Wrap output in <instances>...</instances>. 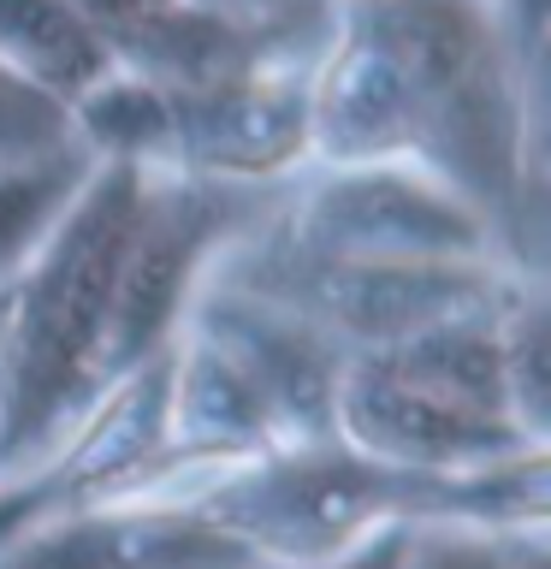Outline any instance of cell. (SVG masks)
<instances>
[{"mask_svg":"<svg viewBox=\"0 0 551 569\" xmlns=\"http://www.w3.org/2000/svg\"><path fill=\"white\" fill-rule=\"evenodd\" d=\"M238 196L196 178L149 172L142 178L137 220L124 231L119 267H113V297H107V338H101V391L184 332V315L213 261L238 238Z\"/></svg>","mask_w":551,"mask_h":569,"instance_id":"5b68a950","label":"cell"},{"mask_svg":"<svg viewBox=\"0 0 551 569\" xmlns=\"http://www.w3.org/2000/svg\"><path fill=\"white\" fill-rule=\"evenodd\" d=\"M220 273L302 315L344 356L391 350L515 284L510 261H327L284 243H231Z\"/></svg>","mask_w":551,"mask_h":569,"instance_id":"3957f363","label":"cell"},{"mask_svg":"<svg viewBox=\"0 0 551 569\" xmlns=\"http://www.w3.org/2000/svg\"><path fill=\"white\" fill-rule=\"evenodd\" d=\"M398 558H403V528H391V533H380V540L355 546L350 558L320 563V569H398Z\"/></svg>","mask_w":551,"mask_h":569,"instance_id":"2e32d148","label":"cell"},{"mask_svg":"<svg viewBox=\"0 0 551 569\" xmlns=\"http://www.w3.org/2000/svg\"><path fill=\"white\" fill-rule=\"evenodd\" d=\"M137 167H89L0 315V480L24 475L101 391L107 297L142 202Z\"/></svg>","mask_w":551,"mask_h":569,"instance_id":"7a4b0ae2","label":"cell"},{"mask_svg":"<svg viewBox=\"0 0 551 569\" xmlns=\"http://www.w3.org/2000/svg\"><path fill=\"white\" fill-rule=\"evenodd\" d=\"M332 433L368 462H380V469L427 475V480L480 475V469H498V462L551 451V445L528 439L515 421L415 380L391 356H350L344 362Z\"/></svg>","mask_w":551,"mask_h":569,"instance_id":"ba28073f","label":"cell"},{"mask_svg":"<svg viewBox=\"0 0 551 569\" xmlns=\"http://www.w3.org/2000/svg\"><path fill=\"white\" fill-rule=\"evenodd\" d=\"M0 66L71 107L113 71V53L71 0H0Z\"/></svg>","mask_w":551,"mask_h":569,"instance_id":"30bf717a","label":"cell"},{"mask_svg":"<svg viewBox=\"0 0 551 569\" xmlns=\"http://www.w3.org/2000/svg\"><path fill=\"white\" fill-rule=\"evenodd\" d=\"M398 71L415 167L504 231L528 202L522 66L492 0H332Z\"/></svg>","mask_w":551,"mask_h":569,"instance_id":"6da1fadb","label":"cell"},{"mask_svg":"<svg viewBox=\"0 0 551 569\" xmlns=\"http://www.w3.org/2000/svg\"><path fill=\"white\" fill-rule=\"evenodd\" d=\"M71 7H78L89 24L101 30V42H107V53H113L124 36H137L142 24H149V18H160L172 7V0H71Z\"/></svg>","mask_w":551,"mask_h":569,"instance_id":"9a60e30c","label":"cell"},{"mask_svg":"<svg viewBox=\"0 0 551 569\" xmlns=\"http://www.w3.org/2000/svg\"><path fill=\"white\" fill-rule=\"evenodd\" d=\"M178 7L231 30V36H243V42H256V48L302 53L314 24H327L332 0H178Z\"/></svg>","mask_w":551,"mask_h":569,"instance_id":"5bb4252c","label":"cell"},{"mask_svg":"<svg viewBox=\"0 0 551 569\" xmlns=\"http://www.w3.org/2000/svg\"><path fill=\"white\" fill-rule=\"evenodd\" d=\"M167 368L172 350L119 373L24 475L0 480V546L66 516L149 498L167 462Z\"/></svg>","mask_w":551,"mask_h":569,"instance_id":"8992f818","label":"cell"},{"mask_svg":"<svg viewBox=\"0 0 551 569\" xmlns=\"http://www.w3.org/2000/svg\"><path fill=\"white\" fill-rule=\"evenodd\" d=\"M398 569H545V528L487 533L457 522H415L403 528Z\"/></svg>","mask_w":551,"mask_h":569,"instance_id":"4fadbf2b","label":"cell"},{"mask_svg":"<svg viewBox=\"0 0 551 569\" xmlns=\"http://www.w3.org/2000/svg\"><path fill=\"white\" fill-rule=\"evenodd\" d=\"M309 53H273L184 89L160 83L167 89L160 172L220 190H261L309 167Z\"/></svg>","mask_w":551,"mask_h":569,"instance_id":"52a82bcc","label":"cell"},{"mask_svg":"<svg viewBox=\"0 0 551 569\" xmlns=\"http://www.w3.org/2000/svg\"><path fill=\"white\" fill-rule=\"evenodd\" d=\"M273 243L327 261H504L487 213L421 167H314Z\"/></svg>","mask_w":551,"mask_h":569,"instance_id":"277c9868","label":"cell"},{"mask_svg":"<svg viewBox=\"0 0 551 569\" xmlns=\"http://www.w3.org/2000/svg\"><path fill=\"white\" fill-rule=\"evenodd\" d=\"M89 167H96L89 154H66L30 172H0V291H12V279L24 273L42 238L60 226V213L83 190Z\"/></svg>","mask_w":551,"mask_h":569,"instance_id":"8fae6325","label":"cell"},{"mask_svg":"<svg viewBox=\"0 0 551 569\" xmlns=\"http://www.w3.org/2000/svg\"><path fill=\"white\" fill-rule=\"evenodd\" d=\"M66 154H83L71 107L48 96L42 83H30L24 71L0 66V172H30Z\"/></svg>","mask_w":551,"mask_h":569,"instance_id":"7c38bea8","label":"cell"},{"mask_svg":"<svg viewBox=\"0 0 551 569\" xmlns=\"http://www.w3.org/2000/svg\"><path fill=\"white\" fill-rule=\"evenodd\" d=\"M0 569H256L196 505L131 498L30 528L0 546Z\"/></svg>","mask_w":551,"mask_h":569,"instance_id":"9c48e42d","label":"cell"}]
</instances>
